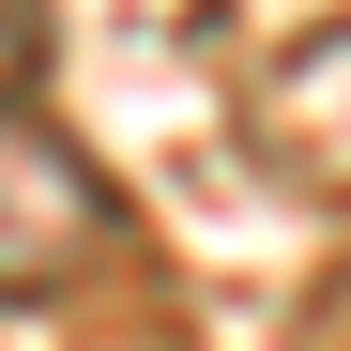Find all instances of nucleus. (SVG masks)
<instances>
[{"instance_id":"nucleus-1","label":"nucleus","mask_w":351,"mask_h":351,"mask_svg":"<svg viewBox=\"0 0 351 351\" xmlns=\"http://www.w3.org/2000/svg\"><path fill=\"white\" fill-rule=\"evenodd\" d=\"M107 245H123V214H107V168L31 123L16 92H0V306H46V290H77Z\"/></svg>"},{"instance_id":"nucleus-2","label":"nucleus","mask_w":351,"mask_h":351,"mask_svg":"<svg viewBox=\"0 0 351 351\" xmlns=\"http://www.w3.org/2000/svg\"><path fill=\"white\" fill-rule=\"evenodd\" d=\"M46 77V0H0V92Z\"/></svg>"}]
</instances>
